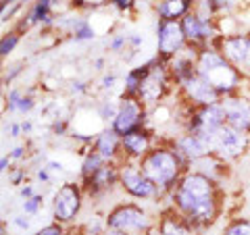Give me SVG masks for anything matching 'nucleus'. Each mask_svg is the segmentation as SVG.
<instances>
[{"label": "nucleus", "instance_id": "1", "mask_svg": "<svg viewBox=\"0 0 250 235\" xmlns=\"http://www.w3.org/2000/svg\"><path fill=\"white\" fill-rule=\"evenodd\" d=\"M221 185L200 173L186 171L167 200L179 216H184L196 231L205 233L221 216Z\"/></svg>", "mask_w": 250, "mask_h": 235}, {"label": "nucleus", "instance_id": "2", "mask_svg": "<svg viewBox=\"0 0 250 235\" xmlns=\"http://www.w3.org/2000/svg\"><path fill=\"white\" fill-rule=\"evenodd\" d=\"M144 175L159 187V192L169 198L171 192L177 187V183L182 181V177L186 175L188 164L182 156L177 154L173 144H156L150 152H148L142 160H140Z\"/></svg>", "mask_w": 250, "mask_h": 235}, {"label": "nucleus", "instance_id": "3", "mask_svg": "<svg viewBox=\"0 0 250 235\" xmlns=\"http://www.w3.org/2000/svg\"><path fill=\"white\" fill-rule=\"evenodd\" d=\"M196 69H198V75L202 79H207L221 94V98L238 94L242 90V83H244V77L233 69L231 62L225 59L215 46H207V48L198 50Z\"/></svg>", "mask_w": 250, "mask_h": 235}, {"label": "nucleus", "instance_id": "4", "mask_svg": "<svg viewBox=\"0 0 250 235\" xmlns=\"http://www.w3.org/2000/svg\"><path fill=\"white\" fill-rule=\"evenodd\" d=\"M108 229H117L129 235H146V231L154 225L148 208L136 200H123L104 215Z\"/></svg>", "mask_w": 250, "mask_h": 235}, {"label": "nucleus", "instance_id": "5", "mask_svg": "<svg viewBox=\"0 0 250 235\" xmlns=\"http://www.w3.org/2000/svg\"><path fill=\"white\" fill-rule=\"evenodd\" d=\"M83 185L82 181H62L57 192L52 196L50 202V213H52V221H57L61 225L71 227L82 215L83 208Z\"/></svg>", "mask_w": 250, "mask_h": 235}, {"label": "nucleus", "instance_id": "6", "mask_svg": "<svg viewBox=\"0 0 250 235\" xmlns=\"http://www.w3.org/2000/svg\"><path fill=\"white\" fill-rule=\"evenodd\" d=\"M175 85L173 77L169 73V67H167V60H161L159 57L150 59V69H148V75L144 77L142 85H140V92H138V98L148 111L154 106H159L163 100L169 96L171 88Z\"/></svg>", "mask_w": 250, "mask_h": 235}, {"label": "nucleus", "instance_id": "7", "mask_svg": "<svg viewBox=\"0 0 250 235\" xmlns=\"http://www.w3.org/2000/svg\"><path fill=\"white\" fill-rule=\"evenodd\" d=\"M119 190L136 202H159L165 196L144 175L140 162L123 160L119 164Z\"/></svg>", "mask_w": 250, "mask_h": 235}, {"label": "nucleus", "instance_id": "8", "mask_svg": "<svg viewBox=\"0 0 250 235\" xmlns=\"http://www.w3.org/2000/svg\"><path fill=\"white\" fill-rule=\"evenodd\" d=\"M182 125H184L182 131H192L207 139H213L215 133L228 123H225L223 108L221 102H219L210 106H188Z\"/></svg>", "mask_w": 250, "mask_h": 235}, {"label": "nucleus", "instance_id": "9", "mask_svg": "<svg viewBox=\"0 0 250 235\" xmlns=\"http://www.w3.org/2000/svg\"><path fill=\"white\" fill-rule=\"evenodd\" d=\"M213 46L231 62L244 81H250V34H223Z\"/></svg>", "mask_w": 250, "mask_h": 235}, {"label": "nucleus", "instance_id": "10", "mask_svg": "<svg viewBox=\"0 0 250 235\" xmlns=\"http://www.w3.org/2000/svg\"><path fill=\"white\" fill-rule=\"evenodd\" d=\"M148 108L140 102V98L136 96H121L119 98V111H117L115 121L108 125L117 136H127V133L148 127Z\"/></svg>", "mask_w": 250, "mask_h": 235}, {"label": "nucleus", "instance_id": "11", "mask_svg": "<svg viewBox=\"0 0 250 235\" xmlns=\"http://www.w3.org/2000/svg\"><path fill=\"white\" fill-rule=\"evenodd\" d=\"M248 146H250L248 133L233 129L229 125H223L213 136V139H210V150H213V154L225 162H233V160L242 158V156L248 152Z\"/></svg>", "mask_w": 250, "mask_h": 235}, {"label": "nucleus", "instance_id": "12", "mask_svg": "<svg viewBox=\"0 0 250 235\" xmlns=\"http://www.w3.org/2000/svg\"><path fill=\"white\" fill-rule=\"evenodd\" d=\"M188 48L182 23L171 19H156V57L161 60H171Z\"/></svg>", "mask_w": 250, "mask_h": 235}, {"label": "nucleus", "instance_id": "13", "mask_svg": "<svg viewBox=\"0 0 250 235\" xmlns=\"http://www.w3.org/2000/svg\"><path fill=\"white\" fill-rule=\"evenodd\" d=\"M179 23H182V29H184L188 44L194 46V48H198V50L207 48V46H213L217 38L223 36L221 31H219V25H217L215 19L200 17L196 11L188 13Z\"/></svg>", "mask_w": 250, "mask_h": 235}, {"label": "nucleus", "instance_id": "14", "mask_svg": "<svg viewBox=\"0 0 250 235\" xmlns=\"http://www.w3.org/2000/svg\"><path fill=\"white\" fill-rule=\"evenodd\" d=\"M177 90L182 94V100L188 106H210V104L221 102V94H219L207 79H202L200 75H194L192 79L182 83Z\"/></svg>", "mask_w": 250, "mask_h": 235}, {"label": "nucleus", "instance_id": "15", "mask_svg": "<svg viewBox=\"0 0 250 235\" xmlns=\"http://www.w3.org/2000/svg\"><path fill=\"white\" fill-rule=\"evenodd\" d=\"M85 196H90L94 200L106 198L111 192L119 187V164L117 162H104L103 169L98 171L88 181H82Z\"/></svg>", "mask_w": 250, "mask_h": 235}, {"label": "nucleus", "instance_id": "16", "mask_svg": "<svg viewBox=\"0 0 250 235\" xmlns=\"http://www.w3.org/2000/svg\"><path fill=\"white\" fill-rule=\"evenodd\" d=\"M221 108L225 115V123L229 127L244 131L250 136V98L242 94H231V96L221 98Z\"/></svg>", "mask_w": 250, "mask_h": 235}, {"label": "nucleus", "instance_id": "17", "mask_svg": "<svg viewBox=\"0 0 250 235\" xmlns=\"http://www.w3.org/2000/svg\"><path fill=\"white\" fill-rule=\"evenodd\" d=\"M171 144H173L177 154L186 160L188 167H190V162L213 154V150H210V139L198 136V133H192V131H182L179 136H175V139Z\"/></svg>", "mask_w": 250, "mask_h": 235}, {"label": "nucleus", "instance_id": "18", "mask_svg": "<svg viewBox=\"0 0 250 235\" xmlns=\"http://www.w3.org/2000/svg\"><path fill=\"white\" fill-rule=\"evenodd\" d=\"M121 146H123V160L140 162L156 146V139L150 129L142 127V129H136V131L127 133V136H123Z\"/></svg>", "mask_w": 250, "mask_h": 235}, {"label": "nucleus", "instance_id": "19", "mask_svg": "<svg viewBox=\"0 0 250 235\" xmlns=\"http://www.w3.org/2000/svg\"><path fill=\"white\" fill-rule=\"evenodd\" d=\"M92 150L103 156L104 162H117L121 164L123 162V146H121V136H117V133L106 127L103 131L96 133V137H94L92 142Z\"/></svg>", "mask_w": 250, "mask_h": 235}, {"label": "nucleus", "instance_id": "20", "mask_svg": "<svg viewBox=\"0 0 250 235\" xmlns=\"http://www.w3.org/2000/svg\"><path fill=\"white\" fill-rule=\"evenodd\" d=\"M188 171H194V173H200L208 177L210 181H215L217 185H221L225 179H228V173H229V162L221 160L219 156L215 154H208L205 156V158H198L190 162V167H188Z\"/></svg>", "mask_w": 250, "mask_h": 235}, {"label": "nucleus", "instance_id": "21", "mask_svg": "<svg viewBox=\"0 0 250 235\" xmlns=\"http://www.w3.org/2000/svg\"><path fill=\"white\" fill-rule=\"evenodd\" d=\"M156 227H159L165 235H202L200 231L194 229V227L188 223L184 216H179L169 204L161 210Z\"/></svg>", "mask_w": 250, "mask_h": 235}, {"label": "nucleus", "instance_id": "22", "mask_svg": "<svg viewBox=\"0 0 250 235\" xmlns=\"http://www.w3.org/2000/svg\"><path fill=\"white\" fill-rule=\"evenodd\" d=\"M36 108V100L23 88H11L6 92V111L17 117H25Z\"/></svg>", "mask_w": 250, "mask_h": 235}, {"label": "nucleus", "instance_id": "23", "mask_svg": "<svg viewBox=\"0 0 250 235\" xmlns=\"http://www.w3.org/2000/svg\"><path fill=\"white\" fill-rule=\"evenodd\" d=\"M192 11H194V0H161L154 6L156 17L171 19V21H182Z\"/></svg>", "mask_w": 250, "mask_h": 235}, {"label": "nucleus", "instance_id": "24", "mask_svg": "<svg viewBox=\"0 0 250 235\" xmlns=\"http://www.w3.org/2000/svg\"><path fill=\"white\" fill-rule=\"evenodd\" d=\"M148 69H150V60L144 62L140 67H134L125 73V79H123V94L121 96H136L138 98V92H140V85H142L144 77L148 75Z\"/></svg>", "mask_w": 250, "mask_h": 235}, {"label": "nucleus", "instance_id": "25", "mask_svg": "<svg viewBox=\"0 0 250 235\" xmlns=\"http://www.w3.org/2000/svg\"><path fill=\"white\" fill-rule=\"evenodd\" d=\"M103 164H104L103 156H100V154H96V152L92 150V148H88V150L83 152V156H82V167H80V181H88L90 177H94V175H96L100 169H103Z\"/></svg>", "mask_w": 250, "mask_h": 235}, {"label": "nucleus", "instance_id": "26", "mask_svg": "<svg viewBox=\"0 0 250 235\" xmlns=\"http://www.w3.org/2000/svg\"><path fill=\"white\" fill-rule=\"evenodd\" d=\"M221 235H250V218H246V216L231 218V221L223 227Z\"/></svg>", "mask_w": 250, "mask_h": 235}, {"label": "nucleus", "instance_id": "27", "mask_svg": "<svg viewBox=\"0 0 250 235\" xmlns=\"http://www.w3.org/2000/svg\"><path fill=\"white\" fill-rule=\"evenodd\" d=\"M117 111H119V100H103L98 102L96 106V113H98V119L100 121H106V123H113Z\"/></svg>", "mask_w": 250, "mask_h": 235}, {"label": "nucleus", "instance_id": "28", "mask_svg": "<svg viewBox=\"0 0 250 235\" xmlns=\"http://www.w3.org/2000/svg\"><path fill=\"white\" fill-rule=\"evenodd\" d=\"M42 206H44V196L40 192H38L36 196H31V198H27V200H21V213L27 215V216H38Z\"/></svg>", "mask_w": 250, "mask_h": 235}, {"label": "nucleus", "instance_id": "29", "mask_svg": "<svg viewBox=\"0 0 250 235\" xmlns=\"http://www.w3.org/2000/svg\"><path fill=\"white\" fill-rule=\"evenodd\" d=\"M21 42V34L17 29H13L9 31V34H4L2 36V40H0V54L2 57H9V54L17 48V44Z\"/></svg>", "mask_w": 250, "mask_h": 235}, {"label": "nucleus", "instance_id": "30", "mask_svg": "<svg viewBox=\"0 0 250 235\" xmlns=\"http://www.w3.org/2000/svg\"><path fill=\"white\" fill-rule=\"evenodd\" d=\"M4 175H9V183L15 185V187H21L23 183H27V181H25V179H27V169L23 167V164L11 167L9 173H4Z\"/></svg>", "mask_w": 250, "mask_h": 235}, {"label": "nucleus", "instance_id": "31", "mask_svg": "<svg viewBox=\"0 0 250 235\" xmlns=\"http://www.w3.org/2000/svg\"><path fill=\"white\" fill-rule=\"evenodd\" d=\"M11 227L15 231H17L19 235H25V233H29V229H31V216H27V215H13L11 216Z\"/></svg>", "mask_w": 250, "mask_h": 235}, {"label": "nucleus", "instance_id": "32", "mask_svg": "<svg viewBox=\"0 0 250 235\" xmlns=\"http://www.w3.org/2000/svg\"><path fill=\"white\" fill-rule=\"evenodd\" d=\"M31 235H69V227L67 225H61L57 221H52V223L44 225L42 229H38L36 233H31Z\"/></svg>", "mask_w": 250, "mask_h": 235}, {"label": "nucleus", "instance_id": "33", "mask_svg": "<svg viewBox=\"0 0 250 235\" xmlns=\"http://www.w3.org/2000/svg\"><path fill=\"white\" fill-rule=\"evenodd\" d=\"M6 154L11 156L13 162H23V160H25V156H27V144L17 142L15 146H11V150L6 152Z\"/></svg>", "mask_w": 250, "mask_h": 235}, {"label": "nucleus", "instance_id": "34", "mask_svg": "<svg viewBox=\"0 0 250 235\" xmlns=\"http://www.w3.org/2000/svg\"><path fill=\"white\" fill-rule=\"evenodd\" d=\"M117 83H119V75L117 73H104L100 77V90L103 92H113L117 88Z\"/></svg>", "mask_w": 250, "mask_h": 235}, {"label": "nucleus", "instance_id": "35", "mask_svg": "<svg viewBox=\"0 0 250 235\" xmlns=\"http://www.w3.org/2000/svg\"><path fill=\"white\" fill-rule=\"evenodd\" d=\"M6 133H9L11 139L25 137V133H23V121H11L9 125H6Z\"/></svg>", "mask_w": 250, "mask_h": 235}, {"label": "nucleus", "instance_id": "36", "mask_svg": "<svg viewBox=\"0 0 250 235\" xmlns=\"http://www.w3.org/2000/svg\"><path fill=\"white\" fill-rule=\"evenodd\" d=\"M34 175H36L38 181L44 183V185H50V183H52V171L46 167V164H40V167L36 169V173H34Z\"/></svg>", "mask_w": 250, "mask_h": 235}, {"label": "nucleus", "instance_id": "37", "mask_svg": "<svg viewBox=\"0 0 250 235\" xmlns=\"http://www.w3.org/2000/svg\"><path fill=\"white\" fill-rule=\"evenodd\" d=\"M104 2L115 6V9L121 11V13H129L136 6V0H104Z\"/></svg>", "mask_w": 250, "mask_h": 235}, {"label": "nucleus", "instance_id": "38", "mask_svg": "<svg viewBox=\"0 0 250 235\" xmlns=\"http://www.w3.org/2000/svg\"><path fill=\"white\" fill-rule=\"evenodd\" d=\"M125 46H127V36L117 34L111 40V44H108V48H111V52H123Z\"/></svg>", "mask_w": 250, "mask_h": 235}, {"label": "nucleus", "instance_id": "39", "mask_svg": "<svg viewBox=\"0 0 250 235\" xmlns=\"http://www.w3.org/2000/svg\"><path fill=\"white\" fill-rule=\"evenodd\" d=\"M17 194H19V200H27L31 196H36L38 190H36L34 183H23L21 187H17Z\"/></svg>", "mask_w": 250, "mask_h": 235}, {"label": "nucleus", "instance_id": "40", "mask_svg": "<svg viewBox=\"0 0 250 235\" xmlns=\"http://www.w3.org/2000/svg\"><path fill=\"white\" fill-rule=\"evenodd\" d=\"M69 92L73 94V96H85L88 94V83H83V81H71V88H69Z\"/></svg>", "mask_w": 250, "mask_h": 235}, {"label": "nucleus", "instance_id": "41", "mask_svg": "<svg viewBox=\"0 0 250 235\" xmlns=\"http://www.w3.org/2000/svg\"><path fill=\"white\" fill-rule=\"evenodd\" d=\"M11 164H13V160H11V156L9 154H2V158H0V171L2 173H9V169H11Z\"/></svg>", "mask_w": 250, "mask_h": 235}, {"label": "nucleus", "instance_id": "42", "mask_svg": "<svg viewBox=\"0 0 250 235\" xmlns=\"http://www.w3.org/2000/svg\"><path fill=\"white\" fill-rule=\"evenodd\" d=\"M146 235H165V233H163V231L159 229V227H156V223H154V225L150 227V229L146 231Z\"/></svg>", "mask_w": 250, "mask_h": 235}, {"label": "nucleus", "instance_id": "43", "mask_svg": "<svg viewBox=\"0 0 250 235\" xmlns=\"http://www.w3.org/2000/svg\"><path fill=\"white\" fill-rule=\"evenodd\" d=\"M103 235H129V233H123V231H117V229H108V227H106Z\"/></svg>", "mask_w": 250, "mask_h": 235}, {"label": "nucleus", "instance_id": "44", "mask_svg": "<svg viewBox=\"0 0 250 235\" xmlns=\"http://www.w3.org/2000/svg\"><path fill=\"white\" fill-rule=\"evenodd\" d=\"M94 67H96L98 71H103V69H104V59H96V60H94Z\"/></svg>", "mask_w": 250, "mask_h": 235}, {"label": "nucleus", "instance_id": "45", "mask_svg": "<svg viewBox=\"0 0 250 235\" xmlns=\"http://www.w3.org/2000/svg\"><path fill=\"white\" fill-rule=\"evenodd\" d=\"M73 6H90V4H85V2H90V0H71Z\"/></svg>", "mask_w": 250, "mask_h": 235}]
</instances>
